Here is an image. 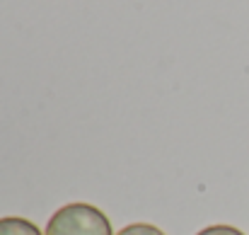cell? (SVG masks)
I'll use <instances>...</instances> for the list:
<instances>
[{"label": "cell", "instance_id": "6da1fadb", "mask_svg": "<svg viewBox=\"0 0 249 235\" xmlns=\"http://www.w3.org/2000/svg\"><path fill=\"white\" fill-rule=\"evenodd\" d=\"M46 235H114L111 223L97 206L66 204L46 223Z\"/></svg>", "mask_w": 249, "mask_h": 235}, {"label": "cell", "instance_id": "7a4b0ae2", "mask_svg": "<svg viewBox=\"0 0 249 235\" xmlns=\"http://www.w3.org/2000/svg\"><path fill=\"white\" fill-rule=\"evenodd\" d=\"M0 235H41V231L19 216H5L0 218Z\"/></svg>", "mask_w": 249, "mask_h": 235}, {"label": "cell", "instance_id": "3957f363", "mask_svg": "<svg viewBox=\"0 0 249 235\" xmlns=\"http://www.w3.org/2000/svg\"><path fill=\"white\" fill-rule=\"evenodd\" d=\"M116 235H165L158 226H150V223H131L126 228H121Z\"/></svg>", "mask_w": 249, "mask_h": 235}, {"label": "cell", "instance_id": "277c9868", "mask_svg": "<svg viewBox=\"0 0 249 235\" xmlns=\"http://www.w3.org/2000/svg\"><path fill=\"white\" fill-rule=\"evenodd\" d=\"M196 235H245V233L237 231L235 226H208V228L198 231Z\"/></svg>", "mask_w": 249, "mask_h": 235}]
</instances>
